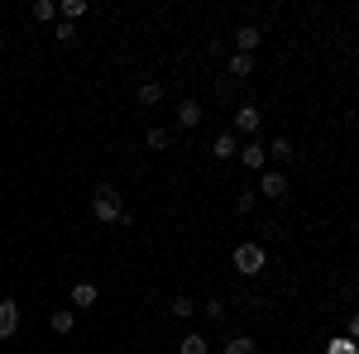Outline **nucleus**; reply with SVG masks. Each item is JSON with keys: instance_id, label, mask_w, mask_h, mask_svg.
I'll return each instance as SVG.
<instances>
[{"instance_id": "1", "label": "nucleus", "mask_w": 359, "mask_h": 354, "mask_svg": "<svg viewBox=\"0 0 359 354\" xmlns=\"http://www.w3.org/2000/svg\"><path fill=\"white\" fill-rule=\"evenodd\" d=\"M91 216H96L101 225H120V216H125V206H120V187L101 182L96 196H91Z\"/></svg>"}, {"instance_id": "2", "label": "nucleus", "mask_w": 359, "mask_h": 354, "mask_svg": "<svg viewBox=\"0 0 359 354\" xmlns=\"http://www.w3.org/2000/svg\"><path fill=\"white\" fill-rule=\"evenodd\" d=\"M264 268H269L264 244H235V273H240V278H259Z\"/></svg>"}, {"instance_id": "3", "label": "nucleus", "mask_w": 359, "mask_h": 354, "mask_svg": "<svg viewBox=\"0 0 359 354\" xmlns=\"http://www.w3.org/2000/svg\"><path fill=\"white\" fill-rule=\"evenodd\" d=\"M259 125H264V110L259 105H240L235 110V129L240 134H259Z\"/></svg>"}, {"instance_id": "4", "label": "nucleus", "mask_w": 359, "mask_h": 354, "mask_svg": "<svg viewBox=\"0 0 359 354\" xmlns=\"http://www.w3.org/2000/svg\"><path fill=\"white\" fill-rule=\"evenodd\" d=\"M235 158H240V163H245L249 173H264V163H269V154H264V144H259V139H249V144H245V149H240Z\"/></svg>"}, {"instance_id": "5", "label": "nucleus", "mask_w": 359, "mask_h": 354, "mask_svg": "<svg viewBox=\"0 0 359 354\" xmlns=\"http://www.w3.org/2000/svg\"><path fill=\"white\" fill-rule=\"evenodd\" d=\"M14 331H19V302L5 297V302H0V340H10Z\"/></svg>"}, {"instance_id": "6", "label": "nucleus", "mask_w": 359, "mask_h": 354, "mask_svg": "<svg viewBox=\"0 0 359 354\" xmlns=\"http://www.w3.org/2000/svg\"><path fill=\"white\" fill-rule=\"evenodd\" d=\"M48 326H53L58 335H72V326H77V311H72V306H58V311H48Z\"/></svg>"}, {"instance_id": "7", "label": "nucleus", "mask_w": 359, "mask_h": 354, "mask_svg": "<svg viewBox=\"0 0 359 354\" xmlns=\"http://www.w3.org/2000/svg\"><path fill=\"white\" fill-rule=\"evenodd\" d=\"M287 191V173H264V182H259V196H269V201H278Z\"/></svg>"}, {"instance_id": "8", "label": "nucleus", "mask_w": 359, "mask_h": 354, "mask_svg": "<svg viewBox=\"0 0 359 354\" xmlns=\"http://www.w3.org/2000/svg\"><path fill=\"white\" fill-rule=\"evenodd\" d=\"M134 101H139V105H144V110H154V105H158V101H163V87H158V82H154V77H149V82H139V91H134Z\"/></svg>"}, {"instance_id": "9", "label": "nucleus", "mask_w": 359, "mask_h": 354, "mask_svg": "<svg viewBox=\"0 0 359 354\" xmlns=\"http://www.w3.org/2000/svg\"><path fill=\"white\" fill-rule=\"evenodd\" d=\"M178 125L182 129H196V125H201V101H182L178 105Z\"/></svg>"}, {"instance_id": "10", "label": "nucleus", "mask_w": 359, "mask_h": 354, "mask_svg": "<svg viewBox=\"0 0 359 354\" xmlns=\"http://www.w3.org/2000/svg\"><path fill=\"white\" fill-rule=\"evenodd\" d=\"M96 302H101V287L96 282H77L72 287V306H96Z\"/></svg>"}, {"instance_id": "11", "label": "nucleus", "mask_w": 359, "mask_h": 354, "mask_svg": "<svg viewBox=\"0 0 359 354\" xmlns=\"http://www.w3.org/2000/svg\"><path fill=\"white\" fill-rule=\"evenodd\" d=\"M206 350H211V340L196 335V331H187V335L178 340V354H206Z\"/></svg>"}, {"instance_id": "12", "label": "nucleus", "mask_w": 359, "mask_h": 354, "mask_svg": "<svg viewBox=\"0 0 359 354\" xmlns=\"http://www.w3.org/2000/svg\"><path fill=\"white\" fill-rule=\"evenodd\" d=\"M235 43H240V53H249V58H254V48H259V29H254V24H240Z\"/></svg>"}, {"instance_id": "13", "label": "nucleus", "mask_w": 359, "mask_h": 354, "mask_svg": "<svg viewBox=\"0 0 359 354\" xmlns=\"http://www.w3.org/2000/svg\"><path fill=\"white\" fill-rule=\"evenodd\" d=\"M211 154H216V158H235V154H240V144H235V134H216V144H211Z\"/></svg>"}, {"instance_id": "14", "label": "nucleus", "mask_w": 359, "mask_h": 354, "mask_svg": "<svg viewBox=\"0 0 359 354\" xmlns=\"http://www.w3.org/2000/svg\"><path fill=\"white\" fill-rule=\"evenodd\" d=\"M249 72H254V58L249 53H235L230 58V77H249Z\"/></svg>"}, {"instance_id": "15", "label": "nucleus", "mask_w": 359, "mask_h": 354, "mask_svg": "<svg viewBox=\"0 0 359 354\" xmlns=\"http://www.w3.org/2000/svg\"><path fill=\"white\" fill-rule=\"evenodd\" d=\"M82 14H87V0H63V24H72Z\"/></svg>"}, {"instance_id": "16", "label": "nucleus", "mask_w": 359, "mask_h": 354, "mask_svg": "<svg viewBox=\"0 0 359 354\" xmlns=\"http://www.w3.org/2000/svg\"><path fill=\"white\" fill-rule=\"evenodd\" d=\"M225 354H259V345H254L249 335H235V340L225 345Z\"/></svg>"}, {"instance_id": "17", "label": "nucleus", "mask_w": 359, "mask_h": 354, "mask_svg": "<svg viewBox=\"0 0 359 354\" xmlns=\"http://www.w3.org/2000/svg\"><path fill=\"white\" fill-rule=\"evenodd\" d=\"M326 354H359V345L350 340V335H336V340L326 345Z\"/></svg>"}, {"instance_id": "18", "label": "nucleus", "mask_w": 359, "mask_h": 354, "mask_svg": "<svg viewBox=\"0 0 359 354\" xmlns=\"http://www.w3.org/2000/svg\"><path fill=\"white\" fill-rule=\"evenodd\" d=\"M192 311H196V302H192V297H173V316H178V321H187V316H192Z\"/></svg>"}, {"instance_id": "19", "label": "nucleus", "mask_w": 359, "mask_h": 354, "mask_svg": "<svg viewBox=\"0 0 359 354\" xmlns=\"http://www.w3.org/2000/svg\"><path fill=\"white\" fill-rule=\"evenodd\" d=\"M144 144H149L154 154H163V149H168V129H149V134H144Z\"/></svg>"}, {"instance_id": "20", "label": "nucleus", "mask_w": 359, "mask_h": 354, "mask_svg": "<svg viewBox=\"0 0 359 354\" xmlns=\"http://www.w3.org/2000/svg\"><path fill=\"white\" fill-rule=\"evenodd\" d=\"M254 206H259V191H240V196H235V211H240V216H249Z\"/></svg>"}, {"instance_id": "21", "label": "nucleus", "mask_w": 359, "mask_h": 354, "mask_svg": "<svg viewBox=\"0 0 359 354\" xmlns=\"http://www.w3.org/2000/svg\"><path fill=\"white\" fill-rule=\"evenodd\" d=\"M264 154H269V158H292V144H287V139H273Z\"/></svg>"}, {"instance_id": "22", "label": "nucleus", "mask_w": 359, "mask_h": 354, "mask_svg": "<svg viewBox=\"0 0 359 354\" xmlns=\"http://www.w3.org/2000/svg\"><path fill=\"white\" fill-rule=\"evenodd\" d=\"M53 14H58L53 0H39V5H34V19H53Z\"/></svg>"}, {"instance_id": "23", "label": "nucleus", "mask_w": 359, "mask_h": 354, "mask_svg": "<svg viewBox=\"0 0 359 354\" xmlns=\"http://www.w3.org/2000/svg\"><path fill=\"white\" fill-rule=\"evenodd\" d=\"M206 316H211V321H220V316H225V302H220V297H211V302H206Z\"/></svg>"}]
</instances>
